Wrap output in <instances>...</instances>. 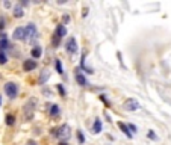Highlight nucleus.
<instances>
[{
    "label": "nucleus",
    "mask_w": 171,
    "mask_h": 145,
    "mask_svg": "<svg viewBox=\"0 0 171 145\" xmlns=\"http://www.w3.org/2000/svg\"><path fill=\"white\" fill-rule=\"evenodd\" d=\"M8 47H9L8 38H6V36H5V38H0V52H6Z\"/></svg>",
    "instance_id": "obj_15"
},
{
    "label": "nucleus",
    "mask_w": 171,
    "mask_h": 145,
    "mask_svg": "<svg viewBox=\"0 0 171 145\" xmlns=\"http://www.w3.org/2000/svg\"><path fill=\"white\" fill-rule=\"evenodd\" d=\"M74 77H76V82H77V85H80V86H88V85H90V83L86 82V77H85V76L80 73L79 70L74 73Z\"/></svg>",
    "instance_id": "obj_8"
},
{
    "label": "nucleus",
    "mask_w": 171,
    "mask_h": 145,
    "mask_svg": "<svg viewBox=\"0 0 171 145\" xmlns=\"http://www.w3.org/2000/svg\"><path fill=\"white\" fill-rule=\"evenodd\" d=\"M49 76H50V73H49V70H46V71H43V76H41V79H39V83L43 85V83H46V80L49 79Z\"/></svg>",
    "instance_id": "obj_17"
},
{
    "label": "nucleus",
    "mask_w": 171,
    "mask_h": 145,
    "mask_svg": "<svg viewBox=\"0 0 171 145\" xmlns=\"http://www.w3.org/2000/svg\"><path fill=\"white\" fill-rule=\"evenodd\" d=\"M30 55H32V59H39L41 57V55H43V48L39 47V45H35L34 48L30 50Z\"/></svg>",
    "instance_id": "obj_13"
},
{
    "label": "nucleus",
    "mask_w": 171,
    "mask_h": 145,
    "mask_svg": "<svg viewBox=\"0 0 171 145\" xmlns=\"http://www.w3.org/2000/svg\"><path fill=\"white\" fill-rule=\"evenodd\" d=\"M118 129H120V130H121V132H123V133H124L129 139H132V138H133V134L130 133V130H129L127 124H124L123 121H120V123H118Z\"/></svg>",
    "instance_id": "obj_11"
},
{
    "label": "nucleus",
    "mask_w": 171,
    "mask_h": 145,
    "mask_svg": "<svg viewBox=\"0 0 171 145\" xmlns=\"http://www.w3.org/2000/svg\"><path fill=\"white\" fill-rule=\"evenodd\" d=\"M77 141H79V144H83L85 142V136H83V133L82 132H77Z\"/></svg>",
    "instance_id": "obj_21"
},
{
    "label": "nucleus",
    "mask_w": 171,
    "mask_h": 145,
    "mask_svg": "<svg viewBox=\"0 0 171 145\" xmlns=\"http://www.w3.org/2000/svg\"><path fill=\"white\" fill-rule=\"evenodd\" d=\"M148 138H150L151 141H156V139H158V136L155 134V132H153V130H150V132H148Z\"/></svg>",
    "instance_id": "obj_23"
},
{
    "label": "nucleus",
    "mask_w": 171,
    "mask_h": 145,
    "mask_svg": "<svg viewBox=\"0 0 171 145\" xmlns=\"http://www.w3.org/2000/svg\"><path fill=\"white\" fill-rule=\"evenodd\" d=\"M5 27V18H0V30Z\"/></svg>",
    "instance_id": "obj_25"
},
{
    "label": "nucleus",
    "mask_w": 171,
    "mask_h": 145,
    "mask_svg": "<svg viewBox=\"0 0 171 145\" xmlns=\"http://www.w3.org/2000/svg\"><path fill=\"white\" fill-rule=\"evenodd\" d=\"M38 35V29L34 23H29L26 27H24V41L26 43H32Z\"/></svg>",
    "instance_id": "obj_3"
},
{
    "label": "nucleus",
    "mask_w": 171,
    "mask_h": 145,
    "mask_svg": "<svg viewBox=\"0 0 171 145\" xmlns=\"http://www.w3.org/2000/svg\"><path fill=\"white\" fill-rule=\"evenodd\" d=\"M102 129H103V121L100 120V118H97V120L94 121V125H92V133L99 134L100 132H102Z\"/></svg>",
    "instance_id": "obj_12"
},
{
    "label": "nucleus",
    "mask_w": 171,
    "mask_h": 145,
    "mask_svg": "<svg viewBox=\"0 0 171 145\" xmlns=\"http://www.w3.org/2000/svg\"><path fill=\"white\" fill-rule=\"evenodd\" d=\"M49 113H50V116H58V115L61 113L59 106H58V104H50V106H49Z\"/></svg>",
    "instance_id": "obj_14"
},
{
    "label": "nucleus",
    "mask_w": 171,
    "mask_h": 145,
    "mask_svg": "<svg viewBox=\"0 0 171 145\" xmlns=\"http://www.w3.org/2000/svg\"><path fill=\"white\" fill-rule=\"evenodd\" d=\"M8 62V56L5 52H0V65H5Z\"/></svg>",
    "instance_id": "obj_18"
},
{
    "label": "nucleus",
    "mask_w": 171,
    "mask_h": 145,
    "mask_svg": "<svg viewBox=\"0 0 171 145\" xmlns=\"http://www.w3.org/2000/svg\"><path fill=\"white\" fill-rule=\"evenodd\" d=\"M99 98H100V100H102L103 103H104V104H106V106H108V104H109V103H108V101H106V98H104V95H99Z\"/></svg>",
    "instance_id": "obj_24"
},
{
    "label": "nucleus",
    "mask_w": 171,
    "mask_h": 145,
    "mask_svg": "<svg viewBox=\"0 0 171 145\" xmlns=\"http://www.w3.org/2000/svg\"><path fill=\"white\" fill-rule=\"evenodd\" d=\"M0 104H2V95H0Z\"/></svg>",
    "instance_id": "obj_27"
},
{
    "label": "nucleus",
    "mask_w": 171,
    "mask_h": 145,
    "mask_svg": "<svg viewBox=\"0 0 171 145\" xmlns=\"http://www.w3.org/2000/svg\"><path fill=\"white\" fill-rule=\"evenodd\" d=\"M77 41H76V38H68L67 39V43H65V50H67V53L68 55H76L77 53Z\"/></svg>",
    "instance_id": "obj_5"
},
{
    "label": "nucleus",
    "mask_w": 171,
    "mask_h": 145,
    "mask_svg": "<svg viewBox=\"0 0 171 145\" xmlns=\"http://www.w3.org/2000/svg\"><path fill=\"white\" fill-rule=\"evenodd\" d=\"M127 127H129V130H130V133H132V134H133V133H136V132H138L136 125H133V124H129Z\"/></svg>",
    "instance_id": "obj_22"
},
{
    "label": "nucleus",
    "mask_w": 171,
    "mask_h": 145,
    "mask_svg": "<svg viewBox=\"0 0 171 145\" xmlns=\"http://www.w3.org/2000/svg\"><path fill=\"white\" fill-rule=\"evenodd\" d=\"M5 92H6V95H8L11 100L17 98V95H18V85L14 83V82H8V83L5 85Z\"/></svg>",
    "instance_id": "obj_4"
},
{
    "label": "nucleus",
    "mask_w": 171,
    "mask_h": 145,
    "mask_svg": "<svg viewBox=\"0 0 171 145\" xmlns=\"http://www.w3.org/2000/svg\"><path fill=\"white\" fill-rule=\"evenodd\" d=\"M36 67H38V64H36V61H34V59H26V61L23 62V70L26 71V73L34 71Z\"/></svg>",
    "instance_id": "obj_7"
},
{
    "label": "nucleus",
    "mask_w": 171,
    "mask_h": 145,
    "mask_svg": "<svg viewBox=\"0 0 171 145\" xmlns=\"http://www.w3.org/2000/svg\"><path fill=\"white\" fill-rule=\"evenodd\" d=\"M50 133H52V136L59 138V139H62V142H65L70 136H71V130H70L68 124H64V125H59V127L52 129V130H50Z\"/></svg>",
    "instance_id": "obj_1"
},
{
    "label": "nucleus",
    "mask_w": 171,
    "mask_h": 145,
    "mask_svg": "<svg viewBox=\"0 0 171 145\" xmlns=\"http://www.w3.org/2000/svg\"><path fill=\"white\" fill-rule=\"evenodd\" d=\"M5 123H6V125H14L15 124V116L12 115V113H6V116H5Z\"/></svg>",
    "instance_id": "obj_16"
},
{
    "label": "nucleus",
    "mask_w": 171,
    "mask_h": 145,
    "mask_svg": "<svg viewBox=\"0 0 171 145\" xmlns=\"http://www.w3.org/2000/svg\"><path fill=\"white\" fill-rule=\"evenodd\" d=\"M59 145H68V144H67V142H61Z\"/></svg>",
    "instance_id": "obj_26"
},
{
    "label": "nucleus",
    "mask_w": 171,
    "mask_h": 145,
    "mask_svg": "<svg viewBox=\"0 0 171 145\" xmlns=\"http://www.w3.org/2000/svg\"><path fill=\"white\" fill-rule=\"evenodd\" d=\"M12 15H14L15 18H21L24 15L23 6H21V5H15V6L12 8Z\"/></svg>",
    "instance_id": "obj_10"
},
{
    "label": "nucleus",
    "mask_w": 171,
    "mask_h": 145,
    "mask_svg": "<svg viewBox=\"0 0 171 145\" xmlns=\"http://www.w3.org/2000/svg\"><path fill=\"white\" fill-rule=\"evenodd\" d=\"M56 88H58V91H59V94H61L62 97H65V95H67V92H65V88H64L62 85H58Z\"/></svg>",
    "instance_id": "obj_20"
},
{
    "label": "nucleus",
    "mask_w": 171,
    "mask_h": 145,
    "mask_svg": "<svg viewBox=\"0 0 171 145\" xmlns=\"http://www.w3.org/2000/svg\"><path fill=\"white\" fill-rule=\"evenodd\" d=\"M30 145H34V144H32V142H30Z\"/></svg>",
    "instance_id": "obj_28"
},
{
    "label": "nucleus",
    "mask_w": 171,
    "mask_h": 145,
    "mask_svg": "<svg viewBox=\"0 0 171 145\" xmlns=\"http://www.w3.org/2000/svg\"><path fill=\"white\" fill-rule=\"evenodd\" d=\"M56 71L59 74H64V67H62V64H61L59 59H56Z\"/></svg>",
    "instance_id": "obj_19"
},
{
    "label": "nucleus",
    "mask_w": 171,
    "mask_h": 145,
    "mask_svg": "<svg viewBox=\"0 0 171 145\" xmlns=\"http://www.w3.org/2000/svg\"><path fill=\"white\" fill-rule=\"evenodd\" d=\"M124 109L129 112H135L139 109V103H138V100H135V98H127V100L124 101Z\"/></svg>",
    "instance_id": "obj_6"
},
{
    "label": "nucleus",
    "mask_w": 171,
    "mask_h": 145,
    "mask_svg": "<svg viewBox=\"0 0 171 145\" xmlns=\"http://www.w3.org/2000/svg\"><path fill=\"white\" fill-rule=\"evenodd\" d=\"M67 35V27L64 26V24H58L56 29H55V34H53V36H52V45L56 48V47H59V44H61V41H62V38Z\"/></svg>",
    "instance_id": "obj_2"
},
{
    "label": "nucleus",
    "mask_w": 171,
    "mask_h": 145,
    "mask_svg": "<svg viewBox=\"0 0 171 145\" xmlns=\"http://www.w3.org/2000/svg\"><path fill=\"white\" fill-rule=\"evenodd\" d=\"M14 39H17V41H24V27H17L15 30H14Z\"/></svg>",
    "instance_id": "obj_9"
}]
</instances>
